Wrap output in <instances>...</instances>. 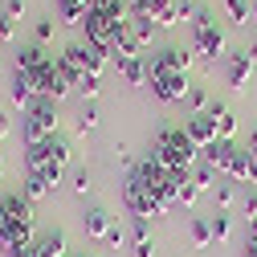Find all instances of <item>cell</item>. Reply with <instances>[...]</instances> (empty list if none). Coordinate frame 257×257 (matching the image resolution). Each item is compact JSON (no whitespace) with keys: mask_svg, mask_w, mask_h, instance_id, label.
Listing matches in <instances>:
<instances>
[{"mask_svg":"<svg viewBox=\"0 0 257 257\" xmlns=\"http://www.w3.org/2000/svg\"><path fill=\"white\" fill-rule=\"evenodd\" d=\"M188 66H192V53L184 49H164L147 61V86L159 102H184L188 98Z\"/></svg>","mask_w":257,"mask_h":257,"instance_id":"6da1fadb","label":"cell"},{"mask_svg":"<svg viewBox=\"0 0 257 257\" xmlns=\"http://www.w3.org/2000/svg\"><path fill=\"white\" fill-rule=\"evenodd\" d=\"M33 200H25L21 192L0 196V249L9 257H21L33 249Z\"/></svg>","mask_w":257,"mask_h":257,"instance_id":"7a4b0ae2","label":"cell"},{"mask_svg":"<svg viewBox=\"0 0 257 257\" xmlns=\"http://www.w3.org/2000/svg\"><path fill=\"white\" fill-rule=\"evenodd\" d=\"M196 151L200 147L188 139L184 126H164V131L155 135V147H151V155L168 172H176V176H192V168H196Z\"/></svg>","mask_w":257,"mask_h":257,"instance_id":"3957f363","label":"cell"},{"mask_svg":"<svg viewBox=\"0 0 257 257\" xmlns=\"http://www.w3.org/2000/svg\"><path fill=\"white\" fill-rule=\"evenodd\" d=\"M57 135V102L53 98H37L33 106L25 110V147L45 143Z\"/></svg>","mask_w":257,"mask_h":257,"instance_id":"277c9868","label":"cell"},{"mask_svg":"<svg viewBox=\"0 0 257 257\" xmlns=\"http://www.w3.org/2000/svg\"><path fill=\"white\" fill-rule=\"evenodd\" d=\"M126 25H131L126 17H114V13H102V9H90V17H86V41H90L94 49L110 53L114 41H118V33H122Z\"/></svg>","mask_w":257,"mask_h":257,"instance_id":"5b68a950","label":"cell"},{"mask_svg":"<svg viewBox=\"0 0 257 257\" xmlns=\"http://www.w3.org/2000/svg\"><path fill=\"white\" fill-rule=\"evenodd\" d=\"M192 49H196L204 61L224 57V33L212 21V13H196V21H192Z\"/></svg>","mask_w":257,"mask_h":257,"instance_id":"8992f818","label":"cell"},{"mask_svg":"<svg viewBox=\"0 0 257 257\" xmlns=\"http://www.w3.org/2000/svg\"><path fill=\"white\" fill-rule=\"evenodd\" d=\"M122 204H126V212L139 216V220H147V216H168V204L159 200L151 188H143L135 176H126V184H122Z\"/></svg>","mask_w":257,"mask_h":257,"instance_id":"52a82bcc","label":"cell"},{"mask_svg":"<svg viewBox=\"0 0 257 257\" xmlns=\"http://www.w3.org/2000/svg\"><path fill=\"white\" fill-rule=\"evenodd\" d=\"M57 70L66 74V82H70V86H78V82L90 74V66H86V45H70L66 53L57 57Z\"/></svg>","mask_w":257,"mask_h":257,"instance_id":"ba28073f","label":"cell"},{"mask_svg":"<svg viewBox=\"0 0 257 257\" xmlns=\"http://www.w3.org/2000/svg\"><path fill=\"white\" fill-rule=\"evenodd\" d=\"M184 131H188V139L196 143L200 151L216 143V126H212V118H208V110H200V114H188V118H184Z\"/></svg>","mask_w":257,"mask_h":257,"instance_id":"9c48e42d","label":"cell"},{"mask_svg":"<svg viewBox=\"0 0 257 257\" xmlns=\"http://www.w3.org/2000/svg\"><path fill=\"white\" fill-rule=\"evenodd\" d=\"M49 61H53V57H49L41 45H25V49L17 53V74H25V78H37V74L49 66Z\"/></svg>","mask_w":257,"mask_h":257,"instance_id":"30bf717a","label":"cell"},{"mask_svg":"<svg viewBox=\"0 0 257 257\" xmlns=\"http://www.w3.org/2000/svg\"><path fill=\"white\" fill-rule=\"evenodd\" d=\"M249 78H253V57H249V49L229 53V86H233V90H249Z\"/></svg>","mask_w":257,"mask_h":257,"instance_id":"8fae6325","label":"cell"},{"mask_svg":"<svg viewBox=\"0 0 257 257\" xmlns=\"http://www.w3.org/2000/svg\"><path fill=\"white\" fill-rule=\"evenodd\" d=\"M237 143H229V139H216L212 147H204V164L212 168V172H229V164L237 159Z\"/></svg>","mask_w":257,"mask_h":257,"instance_id":"7c38bea8","label":"cell"},{"mask_svg":"<svg viewBox=\"0 0 257 257\" xmlns=\"http://www.w3.org/2000/svg\"><path fill=\"white\" fill-rule=\"evenodd\" d=\"M208 118H212V126H216V139H229V143H233V135H237V114L224 106V102H208Z\"/></svg>","mask_w":257,"mask_h":257,"instance_id":"4fadbf2b","label":"cell"},{"mask_svg":"<svg viewBox=\"0 0 257 257\" xmlns=\"http://www.w3.org/2000/svg\"><path fill=\"white\" fill-rule=\"evenodd\" d=\"M114 66H118V78L126 86H147V61L143 57H114Z\"/></svg>","mask_w":257,"mask_h":257,"instance_id":"5bb4252c","label":"cell"},{"mask_svg":"<svg viewBox=\"0 0 257 257\" xmlns=\"http://www.w3.org/2000/svg\"><path fill=\"white\" fill-rule=\"evenodd\" d=\"M33 253H37V257H66V253H70V249H66V233H61V229L41 233V237L33 241Z\"/></svg>","mask_w":257,"mask_h":257,"instance_id":"9a60e30c","label":"cell"},{"mask_svg":"<svg viewBox=\"0 0 257 257\" xmlns=\"http://www.w3.org/2000/svg\"><path fill=\"white\" fill-rule=\"evenodd\" d=\"M110 229H114V220H110L102 208H90V212H86V237H90V241H102V245H106Z\"/></svg>","mask_w":257,"mask_h":257,"instance_id":"2e32d148","label":"cell"},{"mask_svg":"<svg viewBox=\"0 0 257 257\" xmlns=\"http://www.w3.org/2000/svg\"><path fill=\"white\" fill-rule=\"evenodd\" d=\"M131 253H135V257H155V241H151V233H147V220H139V216H135V224H131Z\"/></svg>","mask_w":257,"mask_h":257,"instance_id":"e0dca14e","label":"cell"},{"mask_svg":"<svg viewBox=\"0 0 257 257\" xmlns=\"http://www.w3.org/2000/svg\"><path fill=\"white\" fill-rule=\"evenodd\" d=\"M90 9H94V0H57V13H61V21H70V25H86Z\"/></svg>","mask_w":257,"mask_h":257,"instance_id":"ac0fdd59","label":"cell"},{"mask_svg":"<svg viewBox=\"0 0 257 257\" xmlns=\"http://www.w3.org/2000/svg\"><path fill=\"white\" fill-rule=\"evenodd\" d=\"M168 5L172 0H131V13H135V21H155L159 25V17L168 13Z\"/></svg>","mask_w":257,"mask_h":257,"instance_id":"d6986e66","label":"cell"},{"mask_svg":"<svg viewBox=\"0 0 257 257\" xmlns=\"http://www.w3.org/2000/svg\"><path fill=\"white\" fill-rule=\"evenodd\" d=\"M13 102L21 106V110H29L37 102V90H33V78H25V74H17L13 78Z\"/></svg>","mask_w":257,"mask_h":257,"instance_id":"ffe728a7","label":"cell"},{"mask_svg":"<svg viewBox=\"0 0 257 257\" xmlns=\"http://www.w3.org/2000/svg\"><path fill=\"white\" fill-rule=\"evenodd\" d=\"M188 233H192V245H196V249H208L212 245V224L204 216H192L188 220Z\"/></svg>","mask_w":257,"mask_h":257,"instance_id":"44dd1931","label":"cell"},{"mask_svg":"<svg viewBox=\"0 0 257 257\" xmlns=\"http://www.w3.org/2000/svg\"><path fill=\"white\" fill-rule=\"evenodd\" d=\"M208 224H212V241H216V245H224V241L233 237V216H229V212H212Z\"/></svg>","mask_w":257,"mask_h":257,"instance_id":"7402d4cb","label":"cell"},{"mask_svg":"<svg viewBox=\"0 0 257 257\" xmlns=\"http://www.w3.org/2000/svg\"><path fill=\"white\" fill-rule=\"evenodd\" d=\"M224 13H229V21H233V25H253L249 0H224Z\"/></svg>","mask_w":257,"mask_h":257,"instance_id":"603a6c76","label":"cell"},{"mask_svg":"<svg viewBox=\"0 0 257 257\" xmlns=\"http://www.w3.org/2000/svg\"><path fill=\"white\" fill-rule=\"evenodd\" d=\"M45 196H53V188L41 176H25V200H45Z\"/></svg>","mask_w":257,"mask_h":257,"instance_id":"cb8c5ba5","label":"cell"},{"mask_svg":"<svg viewBox=\"0 0 257 257\" xmlns=\"http://www.w3.org/2000/svg\"><path fill=\"white\" fill-rule=\"evenodd\" d=\"M188 180H192V188H196V192H208V188H212V180H216V172H212L208 164H200V168H192V176H188Z\"/></svg>","mask_w":257,"mask_h":257,"instance_id":"d4e9b609","label":"cell"},{"mask_svg":"<svg viewBox=\"0 0 257 257\" xmlns=\"http://www.w3.org/2000/svg\"><path fill=\"white\" fill-rule=\"evenodd\" d=\"M86 66H90V74H106V53L86 45Z\"/></svg>","mask_w":257,"mask_h":257,"instance_id":"484cf974","label":"cell"},{"mask_svg":"<svg viewBox=\"0 0 257 257\" xmlns=\"http://www.w3.org/2000/svg\"><path fill=\"white\" fill-rule=\"evenodd\" d=\"M78 90L86 94V98L94 102V98H98V90H102V74H86L82 82H78Z\"/></svg>","mask_w":257,"mask_h":257,"instance_id":"4316f807","label":"cell"},{"mask_svg":"<svg viewBox=\"0 0 257 257\" xmlns=\"http://www.w3.org/2000/svg\"><path fill=\"white\" fill-rule=\"evenodd\" d=\"M184 102L192 106V114H200V110H208V94H204L200 86H192V90H188V98H184Z\"/></svg>","mask_w":257,"mask_h":257,"instance_id":"83f0119b","label":"cell"},{"mask_svg":"<svg viewBox=\"0 0 257 257\" xmlns=\"http://www.w3.org/2000/svg\"><path fill=\"white\" fill-rule=\"evenodd\" d=\"M245 159H249V184H257V131L245 143Z\"/></svg>","mask_w":257,"mask_h":257,"instance_id":"f1b7e54d","label":"cell"},{"mask_svg":"<svg viewBox=\"0 0 257 257\" xmlns=\"http://www.w3.org/2000/svg\"><path fill=\"white\" fill-rule=\"evenodd\" d=\"M131 29H135V37H139V45H147V41L155 37V29H159V25H155V21H131Z\"/></svg>","mask_w":257,"mask_h":257,"instance_id":"f546056e","label":"cell"},{"mask_svg":"<svg viewBox=\"0 0 257 257\" xmlns=\"http://www.w3.org/2000/svg\"><path fill=\"white\" fill-rule=\"evenodd\" d=\"M233 200H237L233 184H216V204H220V212H229V208H233Z\"/></svg>","mask_w":257,"mask_h":257,"instance_id":"4dcf8cb0","label":"cell"},{"mask_svg":"<svg viewBox=\"0 0 257 257\" xmlns=\"http://www.w3.org/2000/svg\"><path fill=\"white\" fill-rule=\"evenodd\" d=\"M241 212H245V220H249V216H257V188H253V184L241 192Z\"/></svg>","mask_w":257,"mask_h":257,"instance_id":"1f68e13d","label":"cell"},{"mask_svg":"<svg viewBox=\"0 0 257 257\" xmlns=\"http://www.w3.org/2000/svg\"><path fill=\"white\" fill-rule=\"evenodd\" d=\"M94 126H98V106H94V102H90V106L82 110V118H78V131L86 135V131H94Z\"/></svg>","mask_w":257,"mask_h":257,"instance_id":"d6a6232c","label":"cell"},{"mask_svg":"<svg viewBox=\"0 0 257 257\" xmlns=\"http://www.w3.org/2000/svg\"><path fill=\"white\" fill-rule=\"evenodd\" d=\"M196 200H200V192L192 188V180H184L180 184V204H196Z\"/></svg>","mask_w":257,"mask_h":257,"instance_id":"836d02e7","label":"cell"},{"mask_svg":"<svg viewBox=\"0 0 257 257\" xmlns=\"http://www.w3.org/2000/svg\"><path fill=\"white\" fill-rule=\"evenodd\" d=\"M17 37V29H13V17L9 13H0V41H13Z\"/></svg>","mask_w":257,"mask_h":257,"instance_id":"e575fe53","label":"cell"},{"mask_svg":"<svg viewBox=\"0 0 257 257\" xmlns=\"http://www.w3.org/2000/svg\"><path fill=\"white\" fill-rule=\"evenodd\" d=\"M74 192H78V196H86V192H90V172H86V168L74 172Z\"/></svg>","mask_w":257,"mask_h":257,"instance_id":"d590c367","label":"cell"},{"mask_svg":"<svg viewBox=\"0 0 257 257\" xmlns=\"http://www.w3.org/2000/svg\"><path fill=\"white\" fill-rule=\"evenodd\" d=\"M53 37V21H37V41H49Z\"/></svg>","mask_w":257,"mask_h":257,"instance_id":"8d00e7d4","label":"cell"},{"mask_svg":"<svg viewBox=\"0 0 257 257\" xmlns=\"http://www.w3.org/2000/svg\"><path fill=\"white\" fill-rule=\"evenodd\" d=\"M5 13H9V17H21V13H25V0H5Z\"/></svg>","mask_w":257,"mask_h":257,"instance_id":"74e56055","label":"cell"},{"mask_svg":"<svg viewBox=\"0 0 257 257\" xmlns=\"http://www.w3.org/2000/svg\"><path fill=\"white\" fill-rule=\"evenodd\" d=\"M245 241H257V216L245 220Z\"/></svg>","mask_w":257,"mask_h":257,"instance_id":"f35d334b","label":"cell"},{"mask_svg":"<svg viewBox=\"0 0 257 257\" xmlns=\"http://www.w3.org/2000/svg\"><path fill=\"white\" fill-rule=\"evenodd\" d=\"M106 245H110V249H118V245H122V229H118V224H114V229H110V237H106Z\"/></svg>","mask_w":257,"mask_h":257,"instance_id":"ab89813d","label":"cell"},{"mask_svg":"<svg viewBox=\"0 0 257 257\" xmlns=\"http://www.w3.org/2000/svg\"><path fill=\"white\" fill-rule=\"evenodd\" d=\"M114 151H118V164H131V147H126V143H118Z\"/></svg>","mask_w":257,"mask_h":257,"instance_id":"60d3db41","label":"cell"},{"mask_svg":"<svg viewBox=\"0 0 257 257\" xmlns=\"http://www.w3.org/2000/svg\"><path fill=\"white\" fill-rule=\"evenodd\" d=\"M9 131H13V126H9V118H5V114H0V143H5V139H9Z\"/></svg>","mask_w":257,"mask_h":257,"instance_id":"b9f144b4","label":"cell"},{"mask_svg":"<svg viewBox=\"0 0 257 257\" xmlns=\"http://www.w3.org/2000/svg\"><path fill=\"white\" fill-rule=\"evenodd\" d=\"M245 257H257V241H245Z\"/></svg>","mask_w":257,"mask_h":257,"instance_id":"7bdbcfd3","label":"cell"},{"mask_svg":"<svg viewBox=\"0 0 257 257\" xmlns=\"http://www.w3.org/2000/svg\"><path fill=\"white\" fill-rule=\"evenodd\" d=\"M249 13H253V25H257V0H249Z\"/></svg>","mask_w":257,"mask_h":257,"instance_id":"ee69618b","label":"cell"},{"mask_svg":"<svg viewBox=\"0 0 257 257\" xmlns=\"http://www.w3.org/2000/svg\"><path fill=\"white\" fill-rule=\"evenodd\" d=\"M249 57H253V66H257V45H253V49H249Z\"/></svg>","mask_w":257,"mask_h":257,"instance_id":"f6af8a7d","label":"cell"},{"mask_svg":"<svg viewBox=\"0 0 257 257\" xmlns=\"http://www.w3.org/2000/svg\"><path fill=\"white\" fill-rule=\"evenodd\" d=\"M0 176H5V151H0Z\"/></svg>","mask_w":257,"mask_h":257,"instance_id":"bcb514c9","label":"cell"},{"mask_svg":"<svg viewBox=\"0 0 257 257\" xmlns=\"http://www.w3.org/2000/svg\"><path fill=\"white\" fill-rule=\"evenodd\" d=\"M66 257H78V253H66Z\"/></svg>","mask_w":257,"mask_h":257,"instance_id":"7dc6e473","label":"cell"}]
</instances>
